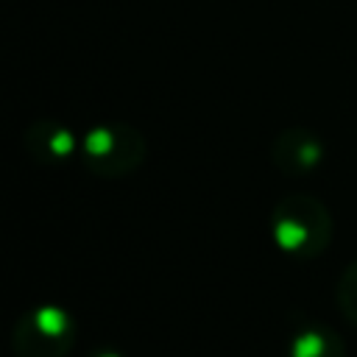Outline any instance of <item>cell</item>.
I'll list each match as a JSON object with an SVG mask.
<instances>
[{"label":"cell","mask_w":357,"mask_h":357,"mask_svg":"<svg viewBox=\"0 0 357 357\" xmlns=\"http://www.w3.org/2000/svg\"><path fill=\"white\" fill-rule=\"evenodd\" d=\"M332 231L335 226L326 204L304 192L282 198L271 212L273 243L296 259H312L324 254L332 243Z\"/></svg>","instance_id":"obj_1"},{"label":"cell","mask_w":357,"mask_h":357,"mask_svg":"<svg viewBox=\"0 0 357 357\" xmlns=\"http://www.w3.org/2000/svg\"><path fill=\"white\" fill-rule=\"evenodd\" d=\"M78 156L84 167L100 178H126L142 167L148 142L145 134L128 123H98L81 134Z\"/></svg>","instance_id":"obj_2"},{"label":"cell","mask_w":357,"mask_h":357,"mask_svg":"<svg viewBox=\"0 0 357 357\" xmlns=\"http://www.w3.org/2000/svg\"><path fill=\"white\" fill-rule=\"evenodd\" d=\"M75 346V321L59 304L25 310L11 326L14 357H67Z\"/></svg>","instance_id":"obj_3"},{"label":"cell","mask_w":357,"mask_h":357,"mask_svg":"<svg viewBox=\"0 0 357 357\" xmlns=\"http://www.w3.org/2000/svg\"><path fill=\"white\" fill-rule=\"evenodd\" d=\"M326 156L324 139L310 128H284L271 142V162L284 176H307Z\"/></svg>","instance_id":"obj_4"},{"label":"cell","mask_w":357,"mask_h":357,"mask_svg":"<svg viewBox=\"0 0 357 357\" xmlns=\"http://www.w3.org/2000/svg\"><path fill=\"white\" fill-rule=\"evenodd\" d=\"M78 145H81V137H75L70 126L47 117L31 123L22 134L25 153L39 165H61L78 153Z\"/></svg>","instance_id":"obj_5"},{"label":"cell","mask_w":357,"mask_h":357,"mask_svg":"<svg viewBox=\"0 0 357 357\" xmlns=\"http://www.w3.org/2000/svg\"><path fill=\"white\" fill-rule=\"evenodd\" d=\"M287 357H343V343L332 329L307 324L293 335Z\"/></svg>","instance_id":"obj_6"},{"label":"cell","mask_w":357,"mask_h":357,"mask_svg":"<svg viewBox=\"0 0 357 357\" xmlns=\"http://www.w3.org/2000/svg\"><path fill=\"white\" fill-rule=\"evenodd\" d=\"M337 307L351 324H357V259L343 271L337 282Z\"/></svg>","instance_id":"obj_7"},{"label":"cell","mask_w":357,"mask_h":357,"mask_svg":"<svg viewBox=\"0 0 357 357\" xmlns=\"http://www.w3.org/2000/svg\"><path fill=\"white\" fill-rule=\"evenodd\" d=\"M92 357H123L120 351H114V349H98Z\"/></svg>","instance_id":"obj_8"}]
</instances>
